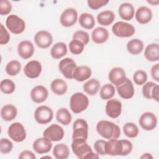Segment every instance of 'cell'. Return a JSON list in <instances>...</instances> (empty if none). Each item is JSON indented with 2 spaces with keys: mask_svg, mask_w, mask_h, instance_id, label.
Instances as JSON below:
<instances>
[{
  "mask_svg": "<svg viewBox=\"0 0 159 159\" xmlns=\"http://www.w3.org/2000/svg\"><path fill=\"white\" fill-rule=\"evenodd\" d=\"M97 132L106 139H117L120 135V127L112 122L102 120L96 125Z\"/></svg>",
  "mask_w": 159,
  "mask_h": 159,
  "instance_id": "cell-1",
  "label": "cell"
},
{
  "mask_svg": "<svg viewBox=\"0 0 159 159\" xmlns=\"http://www.w3.org/2000/svg\"><path fill=\"white\" fill-rule=\"evenodd\" d=\"M88 106L89 99L82 93H75L70 98V107L75 114H79L85 111Z\"/></svg>",
  "mask_w": 159,
  "mask_h": 159,
  "instance_id": "cell-2",
  "label": "cell"
},
{
  "mask_svg": "<svg viewBox=\"0 0 159 159\" xmlns=\"http://www.w3.org/2000/svg\"><path fill=\"white\" fill-rule=\"evenodd\" d=\"M71 149L73 153L80 159L87 158L88 155L93 152L91 147L86 142V140L83 139H73Z\"/></svg>",
  "mask_w": 159,
  "mask_h": 159,
  "instance_id": "cell-3",
  "label": "cell"
},
{
  "mask_svg": "<svg viewBox=\"0 0 159 159\" xmlns=\"http://www.w3.org/2000/svg\"><path fill=\"white\" fill-rule=\"evenodd\" d=\"M112 32L118 37L127 38L132 36L135 32V27L129 23L118 21L112 25Z\"/></svg>",
  "mask_w": 159,
  "mask_h": 159,
  "instance_id": "cell-4",
  "label": "cell"
},
{
  "mask_svg": "<svg viewBox=\"0 0 159 159\" xmlns=\"http://www.w3.org/2000/svg\"><path fill=\"white\" fill-rule=\"evenodd\" d=\"M6 25L10 32L14 34H20L22 33L25 29L24 20L14 14L8 16L6 20Z\"/></svg>",
  "mask_w": 159,
  "mask_h": 159,
  "instance_id": "cell-5",
  "label": "cell"
},
{
  "mask_svg": "<svg viewBox=\"0 0 159 159\" xmlns=\"http://www.w3.org/2000/svg\"><path fill=\"white\" fill-rule=\"evenodd\" d=\"M34 119L40 124H47L53 119V112L52 109L45 105L39 106L34 112Z\"/></svg>",
  "mask_w": 159,
  "mask_h": 159,
  "instance_id": "cell-6",
  "label": "cell"
},
{
  "mask_svg": "<svg viewBox=\"0 0 159 159\" xmlns=\"http://www.w3.org/2000/svg\"><path fill=\"white\" fill-rule=\"evenodd\" d=\"M88 137V124L83 119H76L73 125L72 139H83L87 140Z\"/></svg>",
  "mask_w": 159,
  "mask_h": 159,
  "instance_id": "cell-7",
  "label": "cell"
},
{
  "mask_svg": "<svg viewBox=\"0 0 159 159\" xmlns=\"http://www.w3.org/2000/svg\"><path fill=\"white\" fill-rule=\"evenodd\" d=\"M9 137L14 142H21L26 138V131L24 125L20 122H14L7 130Z\"/></svg>",
  "mask_w": 159,
  "mask_h": 159,
  "instance_id": "cell-8",
  "label": "cell"
},
{
  "mask_svg": "<svg viewBox=\"0 0 159 159\" xmlns=\"http://www.w3.org/2000/svg\"><path fill=\"white\" fill-rule=\"evenodd\" d=\"M139 123L143 130H152L157 125V117L153 112H145L140 116Z\"/></svg>",
  "mask_w": 159,
  "mask_h": 159,
  "instance_id": "cell-9",
  "label": "cell"
},
{
  "mask_svg": "<svg viewBox=\"0 0 159 159\" xmlns=\"http://www.w3.org/2000/svg\"><path fill=\"white\" fill-rule=\"evenodd\" d=\"M75 61L71 58H65L61 60L58 64V69L64 77L67 79L73 78V72L76 67Z\"/></svg>",
  "mask_w": 159,
  "mask_h": 159,
  "instance_id": "cell-10",
  "label": "cell"
},
{
  "mask_svg": "<svg viewBox=\"0 0 159 159\" xmlns=\"http://www.w3.org/2000/svg\"><path fill=\"white\" fill-rule=\"evenodd\" d=\"M63 129L58 124H53L48 127L43 133V137L49 139L52 142H58L64 137Z\"/></svg>",
  "mask_w": 159,
  "mask_h": 159,
  "instance_id": "cell-11",
  "label": "cell"
},
{
  "mask_svg": "<svg viewBox=\"0 0 159 159\" xmlns=\"http://www.w3.org/2000/svg\"><path fill=\"white\" fill-rule=\"evenodd\" d=\"M78 19V12L72 7L66 9L60 15V21L61 25L65 27H70L75 24Z\"/></svg>",
  "mask_w": 159,
  "mask_h": 159,
  "instance_id": "cell-12",
  "label": "cell"
},
{
  "mask_svg": "<svg viewBox=\"0 0 159 159\" xmlns=\"http://www.w3.org/2000/svg\"><path fill=\"white\" fill-rule=\"evenodd\" d=\"M34 42L38 47L43 49L47 48L53 42V37L47 30H40L35 34Z\"/></svg>",
  "mask_w": 159,
  "mask_h": 159,
  "instance_id": "cell-13",
  "label": "cell"
},
{
  "mask_svg": "<svg viewBox=\"0 0 159 159\" xmlns=\"http://www.w3.org/2000/svg\"><path fill=\"white\" fill-rule=\"evenodd\" d=\"M42 71V66L37 60H31L29 61L24 68L25 75L31 79L38 78Z\"/></svg>",
  "mask_w": 159,
  "mask_h": 159,
  "instance_id": "cell-14",
  "label": "cell"
},
{
  "mask_svg": "<svg viewBox=\"0 0 159 159\" xmlns=\"http://www.w3.org/2000/svg\"><path fill=\"white\" fill-rule=\"evenodd\" d=\"M106 114L111 118L118 117L122 112V103L116 99H109L105 107Z\"/></svg>",
  "mask_w": 159,
  "mask_h": 159,
  "instance_id": "cell-15",
  "label": "cell"
},
{
  "mask_svg": "<svg viewBox=\"0 0 159 159\" xmlns=\"http://www.w3.org/2000/svg\"><path fill=\"white\" fill-rule=\"evenodd\" d=\"M108 78L112 84L116 87L122 84L127 79L124 70L120 67H114L109 73Z\"/></svg>",
  "mask_w": 159,
  "mask_h": 159,
  "instance_id": "cell-16",
  "label": "cell"
},
{
  "mask_svg": "<svg viewBox=\"0 0 159 159\" xmlns=\"http://www.w3.org/2000/svg\"><path fill=\"white\" fill-rule=\"evenodd\" d=\"M106 155L111 156L122 155L123 145L122 140L110 139L106 143Z\"/></svg>",
  "mask_w": 159,
  "mask_h": 159,
  "instance_id": "cell-17",
  "label": "cell"
},
{
  "mask_svg": "<svg viewBox=\"0 0 159 159\" xmlns=\"http://www.w3.org/2000/svg\"><path fill=\"white\" fill-rule=\"evenodd\" d=\"M119 95L124 99L132 98L135 93L134 87L130 80L127 78L124 83L116 87Z\"/></svg>",
  "mask_w": 159,
  "mask_h": 159,
  "instance_id": "cell-18",
  "label": "cell"
},
{
  "mask_svg": "<svg viewBox=\"0 0 159 159\" xmlns=\"http://www.w3.org/2000/svg\"><path fill=\"white\" fill-rule=\"evenodd\" d=\"M48 96V89L42 85L35 86L30 91V98L35 103H42L45 101Z\"/></svg>",
  "mask_w": 159,
  "mask_h": 159,
  "instance_id": "cell-19",
  "label": "cell"
},
{
  "mask_svg": "<svg viewBox=\"0 0 159 159\" xmlns=\"http://www.w3.org/2000/svg\"><path fill=\"white\" fill-rule=\"evenodd\" d=\"M34 150L38 154L47 153L50 151L52 147V143L47 138L43 137L36 139L32 145Z\"/></svg>",
  "mask_w": 159,
  "mask_h": 159,
  "instance_id": "cell-20",
  "label": "cell"
},
{
  "mask_svg": "<svg viewBox=\"0 0 159 159\" xmlns=\"http://www.w3.org/2000/svg\"><path fill=\"white\" fill-rule=\"evenodd\" d=\"M17 52L22 58H30L34 53V47L33 43L30 41L27 40L21 41L17 45Z\"/></svg>",
  "mask_w": 159,
  "mask_h": 159,
  "instance_id": "cell-21",
  "label": "cell"
},
{
  "mask_svg": "<svg viewBox=\"0 0 159 159\" xmlns=\"http://www.w3.org/2000/svg\"><path fill=\"white\" fill-rule=\"evenodd\" d=\"M152 10L147 6H140L137 9L135 14L136 20L141 24L148 23L152 19Z\"/></svg>",
  "mask_w": 159,
  "mask_h": 159,
  "instance_id": "cell-22",
  "label": "cell"
},
{
  "mask_svg": "<svg viewBox=\"0 0 159 159\" xmlns=\"http://www.w3.org/2000/svg\"><path fill=\"white\" fill-rule=\"evenodd\" d=\"M109 38L108 30L102 27H98L91 33V39L93 42L97 44L105 43Z\"/></svg>",
  "mask_w": 159,
  "mask_h": 159,
  "instance_id": "cell-23",
  "label": "cell"
},
{
  "mask_svg": "<svg viewBox=\"0 0 159 159\" xmlns=\"http://www.w3.org/2000/svg\"><path fill=\"white\" fill-rule=\"evenodd\" d=\"M119 14L121 19L125 20H132L135 15V9L133 5L129 2L122 3L119 7Z\"/></svg>",
  "mask_w": 159,
  "mask_h": 159,
  "instance_id": "cell-24",
  "label": "cell"
},
{
  "mask_svg": "<svg viewBox=\"0 0 159 159\" xmlns=\"http://www.w3.org/2000/svg\"><path fill=\"white\" fill-rule=\"evenodd\" d=\"M91 70L88 66H76L73 72V79L79 82L84 81L91 77Z\"/></svg>",
  "mask_w": 159,
  "mask_h": 159,
  "instance_id": "cell-25",
  "label": "cell"
},
{
  "mask_svg": "<svg viewBox=\"0 0 159 159\" xmlns=\"http://www.w3.org/2000/svg\"><path fill=\"white\" fill-rule=\"evenodd\" d=\"M144 57L150 61H157L159 60V45L157 43L148 45L144 51Z\"/></svg>",
  "mask_w": 159,
  "mask_h": 159,
  "instance_id": "cell-26",
  "label": "cell"
},
{
  "mask_svg": "<svg viewBox=\"0 0 159 159\" xmlns=\"http://www.w3.org/2000/svg\"><path fill=\"white\" fill-rule=\"evenodd\" d=\"M50 88L54 94L58 96H61L65 94L67 91L68 86L63 80L57 78L52 81Z\"/></svg>",
  "mask_w": 159,
  "mask_h": 159,
  "instance_id": "cell-27",
  "label": "cell"
},
{
  "mask_svg": "<svg viewBox=\"0 0 159 159\" xmlns=\"http://www.w3.org/2000/svg\"><path fill=\"white\" fill-rule=\"evenodd\" d=\"M17 114V108L12 104H6L1 109V118L5 121H11L14 119Z\"/></svg>",
  "mask_w": 159,
  "mask_h": 159,
  "instance_id": "cell-28",
  "label": "cell"
},
{
  "mask_svg": "<svg viewBox=\"0 0 159 159\" xmlns=\"http://www.w3.org/2000/svg\"><path fill=\"white\" fill-rule=\"evenodd\" d=\"M100 87V82L95 78H91L88 80L83 86L84 91L89 96L96 95L99 91Z\"/></svg>",
  "mask_w": 159,
  "mask_h": 159,
  "instance_id": "cell-29",
  "label": "cell"
},
{
  "mask_svg": "<svg viewBox=\"0 0 159 159\" xmlns=\"http://www.w3.org/2000/svg\"><path fill=\"white\" fill-rule=\"evenodd\" d=\"M115 19L114 13L110 10H106L101 12L97 16L98 22L103 26L111 25Z\"/></svg>",
  "mask_w": 159,
  "mask_h": 159,
  "instance_id": "cell-30",
  "label": "cell"
},
{
  "mask_svg": "<svg viewBox=\"0 0 159 159\" xmlns=\"http://www.w3.org/2000/svg\"><path fill=\"white\" fill-rule=\"evenodd\" d=\"M68 49L66 45L63 42L55 43L50 50V55L55 59H60L66 55Z\"/></svg>",
  "mask_w": 159,
  "mask_h": 159,
  "instance_id": "cell-31",
  "label": "cell"
},
{
  "mask_svg": "<svg viewBox=\"0 0 159 159\" xmlns=\"http://www.w3.org/2000/svg\"><path fill=\"white\" fill-rule=\"evenodd\" d=\"M127 51L132 55H137L140 54L143 50V42L138 39H134L129 40L126 45Z\"/></svg>",
  "mask_w": 159,
  "mask_h": 159,
  "instance_id": "cell-32",
  "label": "cell"
},
{
  "mask_svg": "<svg viewBox=\"0 0 159 159\" xmlns=\"http://www.w3.org/2000/svg\"><path fill=\"white\" fill-rule=\"evenodd\" d=\"M53 155L57 159H66L70 155L69 148L63 143L57 144L53 147Z\"/></svg>",
  "mask_w": 159,
  "mask_h": 159,
  "instance_id": "cell-33",
  "label": "cell"
},
{
  "mask_svg": "<svg viewBox=\"0 0 159 159\" xmlns=\"http://www.w3.org/2000/svg\"><path fill=\"white\" fill-rule=\"evenodd\" d=\"M79 24L84 29H92L95 25V20L91 14L84 12L80 14Z\"/></svg>",
  "mask_w": 159,
  "mask_h": 159,
  "instance_id": "cell-34",
  "label": "cell"
},
{
  "mask_svg": "<svg viewBox=\"0 0 159 159\" xmlns=\"http://www.w3.org/2000/svg\"><path fill=\"white\" fill-rule=\"evenodd\" d=\"M56 119L58 122L63 125H68L71 122L72 117L66 108L61 107L57 112Z\"/></svg>",
  "mask_w": 159,
  "mask_h": 159,
  "instance_id": "cell-35",
  "label": "cell"
},
{
  "mask_svg": "<svg viewBox=\"0 0 159 159\" xmlns=\"http://www.w3.org/2000/svg\"><path fill=\"white\" fill-rule=\"evenodd\" d=\"M115 94V88L112 84L106 83L100 89L99 95L102 99H111Z\"/></svg>",
  "mask_w": 159,
  "mask_h": 159,
  "instance_id": "cell-36",
  "label": "cell"
},
{
  "mask_svg": "<svg viewBox=\"0 0 159 159\" xmlns=\"http://www.w3.org/2000/svg\"><path fill=\"white\" fill-rule=\"evenodd\" d=\"M122 129L125 135L129 138H135L139 133V130L137 125L133 122L125 123L123 125Z\"/></svg>",
  "mask_w": 159,
  "mask_h": 159,
  "instance_id": "cell-37",
  "label": "cell"
},
{
  "mask_svg": "<svg viewBox=\"0 0 159 159\" xmlns=\"http://www.w3.org/2000/svg\"><path fill=\"white\" fill-rule=\"evenodd\" d=\"M21 63L16 60H13L7 63L6 66V72L10 76L17 75L21 70Z\"/></svg>",
  "mask_w": 159,
  "mask_h": 159,
  "instance_id": "cell-38",
  "label": "cell"
},
{
  "mask_svg": "<svg viewBox=\"0 0 159 159\" xmlns=\"http://www.w3.org/2000/svg\"><path fill=\"white\" fill-rule=\"evenodd\" d=\"M0 88L3 93L10 94L15 91L16 84L12 80L9 79H4L1 81Z\"/></svg>",
  "mask_w": 159,
  "mask_h": 159,
  "instance_id": "cell-39",
  "label": "cell"
},
{
  "mask_svg": "<svg viewBox=\"0 0 159 159\" xmlns=\"http://www.w3.org/2000/svg\"><path fill=\"white\" fill-rule=\"evenodd\" d=\"M84 45L78 40L73 39L68 45L70 52L74 55H79L84 50Z\"/></svg>",
  "mask_w": 159,
  "mask_h": 159,
  "instance_id": "cell-40",
  "label": "cell"
},
{
  "mask_svg": "<svg viewBox=\"0 0 159 159\" xmlns=\"http://www.w3.org/2000/svg\"><path fill=\"white\" fill-rule=\"evenodd\" d=\"M147 74L143 70H137L133 75V80L135 83L139 86L144 84L147 82Z\"/></svg>",
  "mask_w": 159,
  "mask_h": 159,
  "instance_id": "cell-41",
  "label": "cell"
},
{
  "mask_svg": "<svg viewBox=\"0 0 159 159\" xmlns=\"http://www.w3.org/2000/svg\"><path fill=\"white\" fill-rule=\"evenodd\" d=\"M13 148V143L6 138H2L0 140V152L2 154L10 153Z\"/></svg>",
  "mask_w": 159,
  "mask_h": 159,
  "instance_id": "cell-42",
  "label": "cell"
},
{
  "mask_svg": "<svg viewBox=\"0 0 159 159\" xmlns=\"http://www.w3.org/2000/svg\"><path fill=\"white\" fill-rule=\"evenodd\" d=\"M73 39L78 40L84 45H87L89 41V35L88 32L83 30H77L73 35Z\"/></svg>",
  "mask_w": 159,
  "mask_h": 159,
  "instance_id": "cell-43",
  "label": "cell"
},
{
  "mask_svg": "<svg viewBox=\"0 0 159 159\" xmlns=\"http://www.w3.org/2000/svg\"><path fill=\"white\" fill-rule=\"evenodd\" d=\"M157 83H155L154 82L152 81H148L143 84L142 94L145 98L148 99H152V93L154 86Z\"/></svg>",
  "mask_w": 159,
  "mask_h": 159,
  "instance_id": "cell-44",
  "label": "cell"
},
{
  "mask_svg": "<svg viewBox=\"0 0 159 159\" xmlns=\"http://www.w3.org/2000/svg\"><path fill=\"white\" fill-rule=\"evenodd\" d=\"M106 143L104 140H98L94 143V148L99 155H106Z\"/></svg>",
  "mask_w": 159,
  "mask_h": 159,
  "instance_id": "cell-45",
  "label": "cell"
},
{
  "mask_svg": "<svg viewBox=\"0 0 159 159\" xmlns=\"http://www.w3.org/2000/svg\"><path fill=\"white\" fill-rule=\"evenodd\" d=\"M109 1L106 0H88L87 3L88 6L93 10H97L106 6Z\"/></svg>",
  "mask_w": 159,
  "mask_h": 159,
  "instance_id": "cell-46",
  "label": "cell"
},
{
  "mask_svg": "<svg viewBox=\"0 0 159 159\" xmlns=\"http://www.w3.org/2000/svg\"><path fill=\"white\" fill-rule=\"evenodd\" d=\"M12 10L11 3L7 0H1L0 2V14L1 16L9 14Z\"/></svg>",
  "mask_w": 159,
  "mask_h": 159,
  "instance_id": "cell-47",
  "label": "cell"
},
{
  "mask_svg": "<svg viewBox=\"0 0 159 159\" xmlns=\"http://www.w3.org/2000/svg\"><path fill=\"white\" fill-rule=\"evenodd\" d=\"M0 34H1L0 44L2 45L7 44L9 42L10 35L2 24H1Z\"/></svg>",
  "mask_w": 159,
  "mask_h": 159,
  "instance_id": "cell-48",
  "label": "cell"
},
{
  "mask_svg": "<svg viewBox=\"0 0 159 159\" xmlns=\"http://www.w3.org/2000/svg\"><path fill=\"white\" fill-rule=\"evenodd\" d=\"M123 145L122 153L121 156H126L131 153L133 149V145L132 142L128 140H122Z\"/></svg>",
  "mask_w": 159,
  "mask_h": 159,
  "instance_id": "cell-49",
  "label": "cell"
},
{
  "mask_svg": "<svg viewBox=\"0 0 159 159\" xmlns=\"http://www.w3.org/2000/svg\"><path fill=\"white\" fill-rule=\"evenodd\" d=\"M150 73H151V76L152 78L156 81L158 82L159 81V64L158 63H156L152 66Z\"/></svg>",
  "mask_w": 159,
  "mask_h": 159,
  "instance_id": "cell-50",
  "label": "cell"
},
{
  "mask_svg": "<svg viewBox=\"0 0 159 159\" xmlns=\"http://www.w3.org/2000/svg\"><path fill=\"white\" fill-rule=\"evenodd\" d=\"M35 154L30 150H24L19 155V159H35Z\"/></svg>",
  "mask_w": 159,
  "mask_h": 159,
  "instance_id": "cell-51",
  "label": "cell"
},
{
  "mask_svg": "<svg viewBox=\"0 0 159 159\" xmlns=\"http://www.w3.org/2000/svg\"><path fill=\"white\" fill-rule=\"evenodd\" d=\"M152 99H154L157 102L159 101V86L158 84H156L152 91Z\"/></svg>",
  "mask_w": 159,
  "mask_h": 159,
  "instance_id": "cell-52",
  "label": "cell"
},
{
  "mask_svg": "<svg viewBox=\"0 0 159 159\" xmlns=\"http://www.w3.org/2000/svg\"><path fill=\"white\" fill-rule=\"evenodd\" d=\"M153 158V156L150 153H145L140 157L141 159H152Z\"/></svg>",
  "mask_w": 159,
  "mask_h": 159,
  "instance_id": "cell-53",
  "label": "cell"
},
{
  "mask_svg": "<svg viewBox=\"0 0 159 159\" xmlns=\"http://www.w3.org/2000/svg\"><path fill=\"white\" fill-rule=\"evenodd\" d=\"M147 2L150 4L152 6H157L159 3V1L158 0H156V1L151 0V1H147Z\"/></svg>",
  "mask_w": 159,
  "mask_h": 159,
  "instance_id": "cell-54",
  "label": "cell"
},
{
  "mask_svg": "<svg viewBox=\"0 0 159 159\" xmlns=\"http://www.w3.org/2000/svg\"><path fill=\"white\" fill-rule=\"evenodd\" d=\"M48 158L52 159V157H50V156H44V157H42V158Z\"/></svg>",
  "mask_w": 159,
  "mask_h": 159,
  "instance_id": "cell-55",
  "label": "cell"
}]
</instances>
